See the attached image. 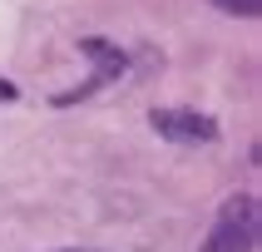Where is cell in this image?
<instances>
[{"label": "cell", "mask_w": 262, "mask_h": 252, "mask_svg": "<svg viewBox=\"0 0 262 252\" xmlns=\"http://www.w3.org/2000/svg\"><path fill=\"white\" fill-rule=\"evenodd\" d=\"M252 247H257V198L252 193H233L198 252H252Z\"/></svg>", "instance_id": "cell-1"}, {"label": "cell", "mask_w": 262, "mask_h": 252, "mask_svg": "<svg viewBox=\"0 0 262 252\" xmlns=\"http://www.w3.org/2000/svg\"><path fill=\"white\" fill-rule=\"evenodd\" d=\"M74 44H79V55L94 64V74H89V84L70 89V94H55V104H59V109H64V104L89 99V94H99L104 84H114V79H124V74H129V55H124L114 40H104V35H84V40H74Z\"/></svg>", "instance_id": "cell-2"}, {"label": "cell", "mask_w": 262, "mask_h": 252, "mask_svg": "<svg viewBox=\"0 0 262 252\" xmlns=\"http://www.w3.org/2000/svg\"><path fill=\"white\" fill-rule=\"evenodd\" d=\"M148 129L159 139H168V144H213L218 139V119L198 114V109H154Z\"/></svg>", "instance_id": "cell-3"}, {"label": "cell", "mask_w": 262, "mask_h": 252, "mask_svg": "<svg viewBox=\"0 0 262 252\" xmlns=\"http://www.w3.org/2000/svg\"><path fill=\"white\" fill-rule=\"evenodd\" d=\"M223 15H243V20H252V15L262 10V0H213Z\"/></svg>", "instance_id": "cell-4"}, {"label": "cell", "mask_w": 262, "mask_h": 252, "mask_svg": "<svg viewBox=\"0 0 262 252\" xmlns=\"http://www.w3.org/2000/svg\"><path fill=\"white\" fill-rule=\"evenodd\" d=\"M0 99H15V84H0Z\"/></svg>", "instance_id": "cell-5"}, {"label": "cell", "mask_w": 262, "mask_h": 252, "mask_svg": "<svg viewBox=\"0 0 262 252\" xmlns=\"http://www.w3.org/2000/svg\"><path fill=\"white\" fill-rule=\"evenodd\" d=\"M64 252H99V247H64Z\"/></svg>", "instance_id": "cell-6"}]
</instances>
